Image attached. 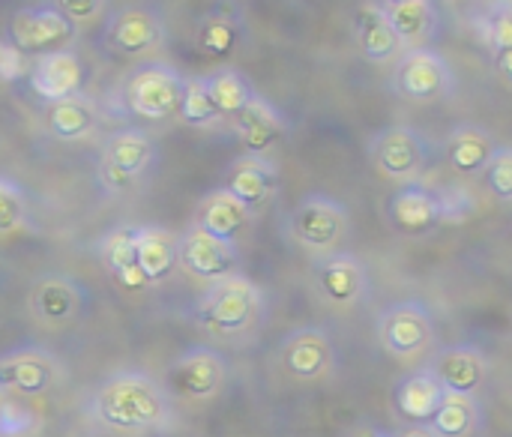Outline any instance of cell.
Segmentation results:
<instances>
[{
    "label": "cell",
    "mask_w": 512,
    "mask_h": 437,
    "mask_svg": "<svg viewBox=\"0 0 512 437\" xmlns=\"http://www.w3.org/2000/svg\"><path fill=\"white\" fill-rule=\"evenodd\" d=\"M90 417L114 432H150L171 423L165 387L138 372H123L105 381L90 399Z\"/></svg>",
    "instance_id": "1"
},
{
    "label": "cell",
    "mask_w": 512,
    "mask_h": 437,
    "mask_svg": "<svg viewBox=\"0 0 512 437\" xmlns=\"http://www.w3.org/2000/svg\"><path fill=\"white\" fill-rule=\"evenodd\" d=\"M261 291L243 276H228L216 282L198 303L195 321L216 336H237L255 324L261 315Z\"/></svg>",
    "instance_id": "2"
},
{
    "label": "cell",
    "mask_w": 512,
    "mask_h": 437,
    "mask_svg": "<svg viewBox=\"0 0 512 437\" xmlns=\"http://www.w3.org/2000/svg\"><path fill=\"white\" fill-rule=\"evenodd\" d=\"M186 78L165 63L138 66L123 84V102L132 114L144 120H165L180 111Z\"/></svg>",
    "instance_id": "3"
},
{
    "label": "cell",
    "mask_w": 512,
    "mask_h": 437,
    "mask_svg": "<svg viewBox=\"0 0 512 437\" xmlns=\"http://www.w3.org/2000/svg\"><path fill=\"white\" fill-rule=\"evenodd\" d=\"M390 81L393 90L408 102H438L456 93V72L450 60L429 48L405 51Z\"/></svg>",
    "instance_id": "4"
},
{
    "label": "cell",
    "mask_w": 512,
    "mask_h": 437,
    "mask_svg": "<svg viewBox=\"0 0 512 437\" xmlns=\"http://www.w3.org/2000/svg\"><path fill=\"white\" fill-rule=\"evenodd\" d=\"M348 225H351L348 210H345L336 198L315 192V195H306V198L294 207L291 225H288V228H291V237H294L303 249H309V252H315V255H330V252H336L339 243L345 240Z\"/></svg>",
    "instance_id": "5"
},
{
    "label": "cell",
    "mask_w": 512,
    "mask_h": 437,
    "mask_svg": "<svg viewBox=\"0 0 512 437\" xmlns=\"http://www.w3.org/2000/svg\"><path fill=\"white\" fill-rule=\"evenodd\" d=\"M369 153L375 168L387 180H396L402 186L417 183L432 159L429 141L411 126H387L375 132V138L369 141Z\"/></svg>",
    "instance_id": "6"
},
{
    "label": "cell",
    "mask_w": 512,
    "mask_h": 437,
    "mask_svg": "<svg viewBox=\"0 0 512 437\" xmlns=\"http://www.w3.org/2000/svg\"><path fill=\"white\" fill-rule=\"evenodd\" d=\"M378 339H381V348L390 357L414 360V357L426 354L435 345V318L417 300L396 303V306L381 312V318H378Z\"/></svg>",
    "instance_id": "7"
},
{
    "label": "cell",
    "mask_w": 512,
    "mask_h": 437,
    "mask_svg": "<svg viewBox=\"0 0 512 437\" xmlns=\"http://www.w3.org/2000/svg\"><path fill=\"white\" fill-rule=\"evenodd\" d=\"M75 36V24L54 6H24L9 21V42L24 57H45L54 51H66V42Z\"/></svg>",
    "instance_id": "8"
},
{
    "label": "cell",
    "mask_w": 512,
    "mask_h": 437,
    "mask_svg": "<svg viewBox=\"0 0 512 437\" xmlns=\"http://www.w3.org/2000/svg\"><path fill=\"white\" fill-rule=\"evenodd\" d=\"M387 216H390L396 231L411 234V237L432 234L435 228L456 222L453 210H450V201H447V189H432V186H423V183L402 186L390 198Z\"/></svg>",
    "instance_id": "9"
},
{
    "label": "cell",
    "mask_w": 512,
    "mask_h": 437,
    "mask_svg": "<svg viewBox=\"0 0 512 437\" xmlns=\"http://www.w3.org/2000/svg\"><path fill=\"white\" fill-rule=\"evenodd\" d=\"M165 36L162 18L147 6H123L108 18L105 42L120 57H144Z\"/></svg>",
    "instance_id": "10"
},
{
    "label": "cell",
    "mask_w": 512,
    "mask_h": 437,
    "mask_svg": "<svg viewBox=\"0 0 512 437\" xmlns=\"http://www.w3.org/2000/svg\"><path fill=\"white\" fill-rule=\"evenodd\" d=\"M84 78H87L84 63H81V57L72 48L54 51V54H45V57H36L30 63V72H27L30 90L42 102H48V105L78 96L81 87H84Z\"/></svg>",
    "instance_id": "11"
},
{
    "label": "cell",
    "mask_w": 512,
    "mask_h": 437,
    "mask_svg": "<svg viewBox=\"0 0 512 437\" xmlns=\"http://www.w3.org/2000/svg\"><path fill=\"white\" fill-rule=\"evenodd\" d=\"M228 378V366L216 351L195 348L168 369V390L180 399H213Z\"/></svg>",
    "instance_id": "12"
},
{
    "label": "cell",
    "mask_w": 512,
    "mask_h": 437,
    "mask_svg": "<svg viewBox=\"0 0 512 437\" xmlns=\"http://www.w3.org/2000/svg\"><path fill=\"white\" fill-rule=\"evenodd\" d=\"M279 360L294 381H321L336 366V348L324 330L303 327L282 342Z\"/></svg>",
    "instance_id": "13"
},
{
    "label": "cell",
    "mask_w": 512,
    "mask_h": 437,
    "mask_svg": "<svg viewBox=\"0 0 512 437\" xmlns=\"http://www.w3.org/2000/svg\"><path fill=\"white\" fill-rule=\"evenodd\" d=\"M315 282L333 306H357L369 294V273L351 252H330L315 261Z\"/></svg>",
    "instance_id": "14"
},
{
    "label": "cell",
    "mask_w": 512,
    "mask_h": 437,
    "mask_svg": "<svg viewBox=\"0 0 512 437\" xmlns=\"http://www.w3.org/2000/svg\"><path fill=\"white\" fill-rule=\"evenodd\" d=\"M177 252H180L183 270L198 279H207L216 285L228 276H237V249L231 243L207 237L198 228H192L189 234L177 240Z\"/></svg>",
    "instance_id": "15"
},
{
    "label": "cell",
    "mask_w": 512,
    "mask_h": 437,
    "mask_svg": "<svg viewBox=\"0 0 512 437\" xmlns=\"http://www.w3.org/2000/svg\"><path fill=\"white\" fill-rule=\"evenodd\" d=\"M429 372L441 381V387L450 396H474L486 384L489 363L483 351H477L474 345H450L435 354Z\"/></svg>",
    "instance_id": "16"
},
{
    "label": "cell",
    "mask_w": 512,
    "mask_h": 437,
    "mask_svg": "<svg viewBox=\"0 0 512 437\" xmlns=\"http://www.w3.org/2000/svg\"><path fill=\"white\" fill-rule=\"evenodd\" d=\"M60 381V366L42 351H18L0 360V390L18 396H42Z\"/></svg>",
    "instance_id": "17"
},
{
    "label": "cell",
    "mask_w": 512,
    "mask_h": 437,
    "mask_svg": "<svg viewBox=\"0 0 512 437\" xmlns=\"http://www.w3.org/2000/svg\"><path fill=\"white\" fill-rule=\"evenodd\" d=\"M225 192H231L249 213L264 207L279 189V171L267 156H243L231 165L225 177Z\"/></svg>",
    "instance_id": "18"
},
{
    "label": "cell",
    "mask_w": 512,
    "mask_h": 437,
    "mask_svg": "<svg viewBox=\"0 0 512 437\" xmlns=\"http://www.w3.org/2000/svg\"><path fill=\"white\" fill-rule=\"evenodd\" d=\"M447 399V390L441 387V381L426 369L405 375L396 384L393 393V405L396 414L408 423V426H429V420L435 417V411L441 408V402Z\"/></svg>",
    "instance_id": "19"
},
{
    "label": "cell",
    "mask_w": 512,
    "mask_h": 437,
    "mask_svg": "<svg viewBox=\"0 0 512 437\" xmlns=\"http://www.w3.org/2000/svg\"><path fill=\"white\" fill-rule=\"evenodd\" d=\"M381 9L402 45V54L423 48V42H429L438 33L441 15H438V6L429 0H390V3H381Z\"/></svg>",
    "instance_id": "20"
},
{
    "label": "cell",
    "mask_w": 512,
    "mask_h": 437,
    "mask_svg": "<svg viewBox=\"0 0 512 437\" xmlns=\"http://www.w3.org/2000/svg\"><path fill=\"white\" fill-rule=\"evenodd\" d=\"M234 120H237V132H240V141H243L249 156L270 153L288 132L285 117L264 96H255Z\"/></svg>",
    "instance_id": "21"
},
{
    "label": "cell",
    "mask_w": 512,
    "mask_h": 437,
    "mask_svg": "<svg viewBox=\"0 0 512 437\" xmlns=\"http://www.w3.org/2000/svg\"><path fill=\"white\" fill-rule=\"evenodd\" d=\"M498 144L492 138L489 129L483 126H456L444 144V153H447V162L462 174V177H477V174H486L492 156H495Z\"/></svg>",
    "instance_id": "22"
},
{
    "label": "cell",
    "mask_w": 512,
    "mask_h": 437,
    "mask_svg": "<svg viewBox=\"0 0 512 437\" xmlns=\"http://www.w3.org/2000/svg\"><path fill=\"white\" fill-rule=\"evenodd\" d=\"M354 39L363 51V57L369 63H390L396 57H402V45L381 9V3H366L360 6V12L354 15Z\"/></svg>",
    "instance_id": "23"
},
{
    "label": "cell",
    "mask_w": 512,
    "mask_h": 437,
    "mask_svg": "<svg viewBox=\"0 0 512 437\" xmlns=\"http://www.w3.org/2000/svg\"><path fill=\"white\" fill-rule=\"evenodd\" d=\"M249 222V210L225 189H216L210 195L201 198V207H198V222L195 228L204 231L207 237L213 240H222V243H231L240 237V231L246 228Z\"/></svg>",
    "instance_id": "24"
},
{
    "label": "cell",
    "mask_w": 512,
    "mask_h": 437,
    "mask_svg": "<svg viewBox=\"0 0 512 437\" xmlns=\"http://www.w3.org/2000/svg\"><path fill=\"white\" fill-rule=\"evenodd\" d=\"M156 156V144L147 132L141 129H123V132H114L108 141H105V150H102V165L126 174V177H141L150 162Z\"/></svg>",
    "instance_id": "25"
},
{
    "label": "cell",
    "mask_w": 512,
    "mask_h": 437,
    "mask_svg": "<svg viewBox=\"0 0 512 437\" xmlns=\"http://www.w3.org/2000/svg\"><path fill=\"white\" fill-rule=\"evenodd\" d=\"M99 255L108 267V273L117 279L120 288L126 291H141L147 285L144 273H141V264H138V246H135V228H117L111 231L102 246H99Z\"/></svg>",
    "instance_id": "26"
},
{
    "label": "cell",
    "mask_w": 512,
    "mask_h": 437,
    "mask_svg": "<svg viewBox=\"0 0 512 437\" xmlns=\"http://www.w3.org/2000/svg\"><path fill=\"white\" fill-rule=\"evenodd\" d=\"M135 246H138V264H141L147 285L165 282L180 264L177 240L162 228H135Z\"/></svg>",
    "instance_id": "27"
},
{
    "label": "cell",
    "mask_w": 512,
    "mask_h": 437,
    "mask_svg": "<svg viewBox=\"0 0 512 437\" xmlns=\"http://www.w3.org/2000/svg\"><path fill=\"white\" fill-rule=\"evenodd\" d=\"M81 288L69 279H60V276H48L36 285L33 291V312L39 321L51 324V327H60V324H69L78 309H81Z\"/></svg>",
    "instance_id": "28"
},
{
    "label": "cell",
    "mask_w": 512,
    "mask_h": 437,
    "mask_svg": "<svg viewBox=\"0 0 512 437\" xmlns=\"http://www.w3.org/2000/svg\"><path fill=\"white\" fill-rule=\"evenodd\" d=\"M93 126H96V105L84 93L54 102L48 111V132L57 141H78L87 132H93Z\"/></svg>",
    "instance_id": "29"
},
{
    "label": "cell",
    "mask_w": 512,
    "mask_h": 437,
    "mask_svg": "<svg viewBox=\"0 0 512 437\" xmlns=\"http://www.w3.org/2000/svg\"><path fill=\"white\" fill-rule=\"evenodd\" d=\"M240 39H243V27H240V18L231 12H207L198 21L195 42L207 57H216V60L231 57L237 51Z\"/></svg>",
    "instance_id": "30"
},
{
    "label": "cell",
    "mask_w": 512,
    "mask_h": 437,
    "mask_svg": "<svg viewBox=\"0 0 512 437\" xmlns=\"http://www.w3.org/2000/svg\"><path fill=\"white\" fill-rule=\"evenodd\" d=\"M483 411L474 396H450L441 402L435 417L429 420V429L438 437H474L480 429Z\"/></svg>",
    "instance_id": "31"
},
{
    "label": "cell",
    "mask_w": 512,
    "mask_h": 437,
    "mask_svg": "<svg viewBox=\"0 0 512 437\" xmlns=\"http://www.w3.org/2000/svg\"><path fill=\"white\" fill-rule=\"evenodd\" d=\"M204 81H207V93H210L219 117H237L258 96L252 90V84L246 81V75H240L237 69H219V72L207 75Z\"/></svg>",
    "instance_id": "32"
},
{
    "label": "cell",
    "mask_w": 512,
    "mask_h": 437,
    "mask_svg": "<svg viewBox=\"0 0 512 437\" xmlns=\"http://www.w3.org/2000/svg\"><path fill=\"white\" fill-rule=\"evenodd\" d=\"M474 27L492 51L512 48V3L486 6L483 12L474 15Z\"/></svg>",
    "instance_id": "33"
},
{
    "label": "cell",
    "mask_w": 512,
    "mask_h": 437,
    "mask_svg": "<svg viewBox=\"0 0 512 437\" xmlns=\"http://www.w3.org/2000/svg\"><path fill=\"white\" fill-rule=\"evenodd\" d=\"M183 123L189 126H210L219 120V111L207 93V81L204 78H186V90H183V102H180V111Z\"/></svg>",
    "instance_id": "34"
},
{
    "label": "cell",
    "mask_w": 512,
    "mask_h": 437,
    "mask_svg": "<svg viewBox=\"0 0 512 437\" xmlns=\"http://www.w3.org/2000/svg\"><path fill=\"white\" fill-rule=\"evenodd\" d=\"M27 222V198L24 192L0 177V234H12Z\"/></svg>",
    "instance_id": "35"
},
{
    "label": "cell",
    "mask_w": 512,
    "mask_h": 437,
    "mask_svg": "<svg viewBox=\"0 0 512 437\" xmlns=\"http://www.w3.org/2000/svg\"><path fill=\"white\" fill-rule=\"evenodd\" d=\"M39 432V417L18 405V402H3L0 405V437H33Z\"/></svg>",
    "instance_id": "36"
},
{
    "label": "cell",
    "mask_w": 512,
    "mask_h": 437,
    "mask_svg": "<svg viewBox=\"0 0 512 437\" xmlns=\"http://www.w3.org/2000/svg\"><path fill=\"white\" fill-rule=\"evenodd\" d=\"M486 183L492 189L495 198L512 201V147L510 144H498L489 168H486Z\"/></svg>",
    "instance_id": "37"
},
{
    "label": "cell",
    "mask_w": 512,
    "mask_h": 437,
    "mask_svg": "<svg viewBox=\"0 0 512 437\" xmlns=\"http://www.w3.org/2000/svg\"><path fill=\"white\" fill-rule=\"evenodd\" d=\"M30 72V57H24L9 39H0V81L15 84Z\"/></svg>",
    "instance_id": "38"
},
{
    "label": "cell",
    "mask_w": 512,
    "mask_h": 437,
    "mask_svg": "<svg viewBox=\"0 0 512 437\" xmlns=\"http://www.w3.org/2000/svg\"><path fill=\"white\" fill-rule=\"evenodd\" d=\"M72 24H78V21H93L96 15H102V9H105V3H99V0H60V3H54Z\"/></svg>",
    "instance_id": "39"
},
{
    "label": "cell",
    "mask_w": 512,
    "mask_h": 437,
    "mask_svg": "<svg viewBox=\"0 0 512 437\" xmlns=\"http://www.w3.org/2000/svg\"><path fill=\"white\" fill-rule=\"evenodd\" d=\"M495 54V66H498V72L507 78L512 84V48H504V51H492Z\"/></svg>",
    "instance_id": "40"
},
{
    "label": "cell",
    "mask_w": 512,
    "mask_h": 437,
    "mask_svg": "<svg viewBox=\"0 0 512 437\" xmlns=\"http://www.w3.org/2000/svg\"><path fill=\"white\" fill-rule=\"evenodd\" d=\"M390 437H438L429 426H405V429H399L396 435Z\"/></svg>",
    "instance_id": "41"
},
{
    "label": "cell",
    "mask_w": 512,
    "mask_h": 437,
    "mask_svg": "<svg viewBox=\"0 0 512 437\" xmlns=\"http://www.w3.org/2000/svg\"><path fill=\"white\" fill-rule=\"evenodd\" d=\"M348 437H390L387 432H381L378 426H357Z\"/></svg>",
    "instance_id": "42"
},
{
    "label": "cell",
    "mask_w": 512,
    "mask_h": 437,
    "mask_svg": "<svg viewBox=\"0 0 512 437\" xmlns=\"http://www.w3.org/2000/svg\"><path fill=\"white\" fill-rule=\"evenodd\" d=\"M3 402H6V393H3V390H0V405H3Z\"/></svg>",
    "instance_id": "43"
}]
</instances>
